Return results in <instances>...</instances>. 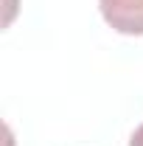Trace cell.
Segmentation results:
<instances>
[{"instance_id":"cell-1","label":"cell","mask_w":143,"mask_h":146,"mask_svg":"<svg viewBox=\"0 0 143 146\" xmlns=\"http://www.w3.org/2000/svg\"><path fill=\"white\" fill-rule=\"evenodd\" d=\"M98 9L112 31L143 36V0H98Z\"/></svg>"},{"instance_id":"cell-2","label":"cell","mask_w":143,"mask_h":146,"mask_svg":"<svg viewBox=\"0 0 143 146\" xmlns=\"http://www.w3.org/2000/svg\"><path fill=\"white\" fill-rule=\"evenodd\" d=\"M129 146H143V124L135 132H132V138H129Z\"/></svg>"}]
</instances>
